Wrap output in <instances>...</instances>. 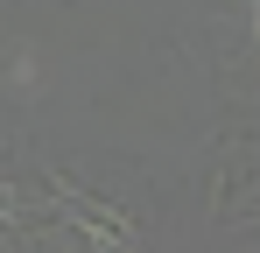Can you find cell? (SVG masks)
Masks as SVG:
<instances>
[{"label":"cell","instance_id":"1","mask_svg":"<svg viewBox=\"0 0 260 253\" xmlns=\"http://www.w3.org/2000/svg\"><path fill=\"white\" fill-rule=\"evenodd\" d=\"M253 28H260V0H253Z\"/></svg>","mask_w":260,"mask_h":253}]
</instances>
